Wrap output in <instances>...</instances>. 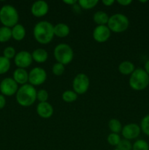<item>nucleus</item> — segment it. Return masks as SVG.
<instances>
[{"instance_id":"f257e3e1","label":"nucleus","mask_w":149,"mask_h":150,"mask_svg":"<svg viewBox=\"0 0 149 150\" xmlns=\"http://www.w3.org/2000/svg\"><path fill=\"white\" fill-rule=\"evenodd\" d=\"M34 38L42 45L50 43L53 39L54 26L49 21H41L35 24L33 29Z\"/></svg>"},{"instance_id":"f03ea898","label":"nucleus","mask_w":149,"mask_h":150,"mask_svg":"<svg viewBox=\"0 0 149 150\" xmlns=\"http://www.w3.org/2000/svg\"><path fill=\"white\" fill-rule=\"evenodd\" d=\"M37 91L30 83L22 85L16 93V100L23 107H29L37 100Z\"/></svg>"},{"instance_id":"7ed1b4c3","label":"nucleus","mask_w":149,"mask_h":150,"mask_svg":"<svg viewBox=\"0 0 149 150\" xmlns=\"http://www.w3.org/2000/svg\"><path fill=\"white\" fill-rule=\"evenodd\" d=\"M129 86L133 90L142 91L149 85V76L143 68H137L130 75Z\"/></svg>"},{"instance_id":"20e7f679","label":"nucleus","mask_w":149,"mask_h":150,"mask_svg":"<svg viewBox=\"0 0 149 150\" xmlns=\"http://www.w3.org/2000/svg\"><path fill=\"white\" fill-rule=\"evenodd\" d=\"M19 15L17 10L10 4L4 5L0 10V21L4 26L13 27L18 24Z\"/></svg>"},{"instance_id":"39448f33","label":"nucleus","mask_w":149,"mask_h":150,"mask_svg":"<svg viewBox=\"0 0 149 150\" xmlns=\"http://www.w3.org/2000/svg\"><path fill=\"white\" fill-rule=\"evenodd\" d=\"M54 58L57 62L63 65H67L72 61L74 58V51L72 47L67 43H60L53 50Z\"/></svg>"},{"instance_id":"423d86ee","label":"nucleus","mask_w":149,"mask_h":150,"mask_svg":"<svg viewBox=\"0 0 149 150\" xmlns=\"http://www.w3.org/2000/svg\"><path fill=\"white\" fill-rule=\"evenodd\" d=\"M107 26L111 32L121 33L128 29L129 26V20L125 15L115 13L109 18Z\"/></svg>"},{"instance_id":"0eeeda50","label":"nucleus","mask_w":149,"mask_h":150,"mask_svg":"<svg viewBox=\"0 0 149 150\" xmlns=\"http://www.w3.org/2000/svg\"><path fill=\"white\" fill-rule=\"evenodd\" d=\"M90 80L85 73H78L72 81L73 91L77 95H83L89 89Z\"/></svg>"},{"instance_id":"6e6552de","label":"nucleus","mask_w":149,"mask_h":150,"mask_svg":"<svg viewBox=\"0 0 149 150\" xmlns=\"http://www.w3.org/2000/svg\"><path fill=\"white\" fill-rule=\"evenodd\" d=\"M47 73L42 67H36L29 73V82L32 86H39L45 82Z\"/></svg>"},{"instance_id":"1a4fd4ad","label":"nucleus","mask_w":149,"mask_h":150,"mask_svg":"<svg viewBox=\"0 0 149 150\" xmlns=\"http://www.w3.org/2000/svg\"><path fill=\"white\" fill-rule=\"evenodd\" d=\"M18 84L11 78H5L0 83V91L3 95L13 96L17 93Z\"/></svg>"},{"instance_id":"9d476101","label":"nucleus","mask_w":149,"mask_h":150,"mask_svg":"<svg viewBox=\"0 0 149 150\" xmlns=\"http://www.w3.org/2000/svg\"><path fill=\"white\" fill-rule=\"evenodd\" d=\"M14 62L18 68L25 69L29 67L33 62L32 54L27 51H19L15 57Z\"/></svg>"},{"instance_id":"9b49d317","label":"nucleus","mask_w":149,"mask_h":150,"mask_svg":"<svg viewBox=\"0 0 149 150\" xmlns=\"http://www.w3.org/2000/svg\"><path fill=\"white\" fill-rule=\"evenodd\" d=\"M92 35L93 40L97 42H105L110 38L111 31L107 25H100L94 28Z\"/></svg>"},{"instance_id":"f8f14e48","label":"nucleus","mask_w":149,"mask_h":150,"mask_svg":"<svg viewBox=\"0 0 149 150\" xmlns=\"http://www.w3.org/2000/svg\"><path fill=\"white\" fill-rule=\"evenodd\" d=\"M140 133H141L140 127L136 123H129L123 127L121 130L123 137L124 138V139L129 141L137 139L140 136Z\"/></svg>"},{"instance_id":"ddd939ff","label":"nucleus","mask_w":149,"mask_h":150,"mask_svg":"<svg viewBox=\"0 0 149 150\" xmlns=\"http://www.w3.org/2000/svg\"><path fill=\"white\" fill-rule=\"evenodd\" d=\"M49 11V6L45 1L39 0L32 4L31 7V13L34 16L37 18L43 17L48 14Z\"/></svg>"},{"instance_id":"4468645a","label":"nucleus","mask_w":149,"mask_h":150,"mask_svg":"<svg viewBox=\"0 0 149 150\" xmlns=\"http://www.w3.org/2000/svg\"><path fill=\"white\" fill-rule=\"evenodd\" d=\"M37 113L38 115L43 119H49L53 114V108L48 102L39 103L37 105Z\"/></svg>"},{"instance_id":"2eb2a0df","label":"nucleus","mask_w":149,"mask_h":150,"mask_svg":"<svg viewBox=\"0 0 149 150\" xmlns=\"http://www.w3.org/2000/svg\"><path fill=\"white\" fill-rule=\"evenodd\" d=\"M13 79L18 84H26L29 81V73L25 69L17 68L13 72Z\"/></svg>"},{"instance_id":"dca6fc26","label":"nucleus","mask_w":149,"mask_h":150,"mask_svg":"<svg viewBox=\"0 0 149 150\" xmlns=\"http://www.w3.org/2000/svg\"><path fill=\"white\" fill-rule=\"evenodd\" d=\"M70 29L69 26L64 23H58L54 26V35L58 38H64L69 35Z\"/></svg>"},{"instance_id":"f3484780","label":"nucleus","mask_w":149,"mask_h":150,"mask_svg":"<svg viewBox=\"0 0 149 150\" xmlns=\"http://www.w3.org/2000/svg\"><path fill=\"white\" fill-rule=\"evenodd\" d=\"M12 38L17 41H20L24 39L26 36V29L23 25L18 23L12 28Z\"/></svg>"},{"instance_id":"a211bd4d","label":"nucleus","mask_w":149,"mask_h":150,"mask_svg":"<svg viewBox=\"0 0 149 150\" xmlns=\"http://www.w3.org/2000/svg\"><path fill=\"white\" fill-rule=\"evenodd\" d=\"M32 59L37 63H44L48 60V54L44 48H37L32 53Z\"/></svg>"},{"instance_id":"6ab92c4d","label":"nucleus","mask_w":149,"mask_h":150,"mask_svg":"<svg viewBox=\"0 0 149 150\" xmlns=\"http://www.w3.org/2000/svg\"><path fill=\"white\" fill-rule=\"evenodd\" d=\"M135 70L134 64L131 62L124 61L118 65V71L120 73L125 76L131 75Z\"/></svg>"},{"instance_id":"aec40b11","label":"nucleus","mask_w":149,"mask_h":150,"mask_svg":"<svg viewBox=\"0 0 149 150\" xmlns=\"http://www.w3.org/2000/svg\"><path fill=\"white\" fill-rule=\"evenodd\" d=\"M109 18V16L105 12L102 11V10L96 12L93 16V21L97 24V26L108 24Z\"/></svg>"},{"instance_id":"412c9836","label":"nucleus","mask_w":149,"mask_h":150,"mask_svg":"<svg viewBox=\"0 0 149 150\" xmlns=\"http://www.w3.org/2000/svg\"><path fill=\"white\" fill-rule=\"evenodd\" d=\"M108 127L112 133H117V134L121 133L123 128L121 122L117 119H111L108 122Z\"/></svg>"},{"instance_id":"4be33fe9","label":"nucleus","mask_w":149,"mask_h":150,"mask_svg":"<svg viewBox=\"0 0 149 150\" xmlns=\"http://www.w3.org/2000/svg\"><path fill=\"white\" fill-rule=\"evenodd\" d=\"M12 38V29L7 26L0 28V42H5L10 40Z\"/></svg>"},{"instance_id":"5701e85b","label":"nucleus","mask_w":149,"mask_h":150,"mask_svg":"<svg viewBox=\"0 0 149 150\" xmlns=\"http://www.w3.org/2000/svg\"><path fill=\"white\" fill-rule=\"evenodd\" d=\"M62 100L66 103H73L77 99V94L73 90H66L62 94Z\"/></svg>"},{"instance_id":"b1692460","label":"nucleus","mask_w":149,"mask_h":150,"mask_svg":"<svg viewBox=\"0 0 149 150\" xmlns=\"http://www.w3.org/2000/svg\"><path fill=\"white\" fill-rule=\"evenodd\" d=\"M79 6L84 10H90L93 8L99 3L98 0H79L77 1Z\"/></svg>"},{"instance_id":"393cba45","label":"nucleus","mask_w":149,"mask_h":150,"mask_svg":"<svg viewBox=\"0 0 149 150\" xmlns=\"http://www.w3.org/2000/svg\"><path fill=\"white\" fill-rule=\"evenodd\" d=\"M10 68V61L4 56L0 57V75L7 73Z\"/></svg>"},{"instance_id":"a878e982","label":"nucleus","mask_w":149,"mask_h":150,"mask_svg":"<svg viewBox=\"0 0 149 150\" xmlns=\"http://www.w3.org/2000/svg\"><path fill=\"white\" fill-rule=\"evenodd\" d=\"M132 150H149V144L143 139H138L132 144Z\"/></svg>"},{"instance_id":"bb28decb","label":"nucleus","mask_w":149,"mask_h":150,"mask_svg":"<svg viewBox=\"0 0 149 150\" xmlns=\"http://www.w3.org/2000/svg\"><path fill=\"white\" fill-rule=\"evenodd\" d=\"M140 127L142 131L146 136H149V114H147L142 119Z\"/></svg>"},{"instance_id":"cd10ccee","label":"nucleus","mask_w":149,"mask_h":150,"mask_svg":"<svg viewBox=\"0 0 149 150\" xmlns=\"http://www.w3.org/2000/svg\"><path fill=\"white\" fill-rule=\"evenodd\" d=\"M121 136H119L118 134L117 133H111L108 135V139H107V141H108V144L112 146H118V144L120 143L121 142Z\"/></svg>"},{"instance_id":"c85d7f7f","label":"nucleus","mask_w":149,"mask_h":150,"mask_svg":"<svg viewBox=\"0 0 149 150\" xmlns=\"http://www.w3.org/2000/svg\"><path fill=\"white\" fill-rule=\"evenodd\" d=\"M48 97H49L48 92L45 89H39L37 92V100L39 103L48 102Z\"/></svg>"},{"instance_id":"c756f323","label":"nucleus","mask_w":149,"mask_h":150,"mask_svg":"<svg viewBox=\"0 0 149 150\" xmlns=\"http://www.w3.org/2000/svg\"><path fill=\"white\" fill-rule=\"evenodd\" d=\"M64 65H63L61 63L56 62L53 65L52 67V72L55 76H60L61 75H63V73H64Z\"/></svg>"},{"instance_id":"7c9ffc66","label":"nucleus","mask_w":149,"mask_h":150,"mask_svg":"<svg viewBox=\"0 0 149 150\" xmlns=\"http://www.w3.org/2000/svg\"><path fill=\"white\" fill-rule=\"evenodd\" d=\"M119 150H132V144L130 141L127 139H121L120 143L117 146Z\"/></svg>"},{"instance_id":"2f4dec72","label":"nucleus","mask_w":149,"mask_h":150,"mask_svg":"<svg viewBox=\"0 0 149 150\" xmlns=\"http://www.w3.org/2000/svg\"><path fill=\"white\" fill-rule=\"evenodd\" d=\"M3 54H4V57L5 58L8 59L9 60L11 59L15 58L16 55L15 49L12 46H8L7 48H4V51H3Z\"/></svg>"},{"instance_id":"473e14b6","label":"nucleus","mask_w":149,"mask_h":150,"mask_svg":"<svg viewBox=\"0 0 149 150\" xmlns=\"http://www.w3.org/2000/svg\"><path fill=\"white\" fill-rule=\"evenodd\" d=\"M117 2H118L120 5L128 6L132 2V1H131V0H118Z\"/></svg>"},{"instance_id":"72a5a7b5","label":"nucleus","mask_w":149,"mask_h":150,"mask_svg":"<svg viewBox=\"0 0 149 150\" xmlns=\"http://www.w3.org/2000/svg\"><path fill=\"white\" fill-rule=\"evenodd\" d=\"M6 105V99L3 95H0V109L4 108Z\"/></svg>"},{"instance_id":"f704fd0d","label":"nucleus","mask_w":149,"mask_h":150,"mask_svg":"<svg viewBox=\"0 0 149 150\" xmlns=\"http://www.w3.org/2000/svg\"><path fill=\"white\" fill-rule=\"evenodd\" d=\"M102 4H105V6L109 7V6L112 5V4H114V2H115V1H113V0H102Z\"/></svg>"},{"instance_id":"c9c22d12","label":"nucleus","mask_w":149,"mask_h":150,"mask_svg":"<svg viewBox=\"0 0 149 150\" xmlns=\"http://www.w3.org/2000/svg\"><path fill=\"white\" fill-rule=\"evenodd\" d=\"M63 2L65 3V4H68V5H74L77 2L76 0H64Z\"/></svg>"},{"instance_id":"e433bc0d","label":"nucleus","mask_w":149,"mask_h":150,"mask_svg":"<svg viewBox=\"0 0 149 150\" xmlns=\"http://www.w3.org/2000/svg\"><path fill=\"white\" fill-rule=\"evenodd\" d=\"M144 70H145V72L148 73V75L149 76V59L145 63Z\"/></svg>"},{"instance_id":"4c0bfd02","label":"nucleus","mask_w":149,"mask_h":150,"mask_svg":"<svg viewBox=\"0 0 149 150\" xmlns=\"http://www.w3.org/2000/svg\"><path fill=\"white\" fill-rule=\"evenodd\" d=\"M140 2H147V1H140Z\"/></svg>"},{"instance_id":"58836bf2","label":"nucleus","mask_w":149,"mask_h":150,"mask_svg":"<svg viewBox=\"0 0 149 150\" xmlns=\"http://www.w3.org/2000/svg\"><path fill=\"white\" fill-rule=\"evenodd\" d=\"M113 150H119V149H118V148H116V149H113Z\"/></svg>"}]
</instances>
